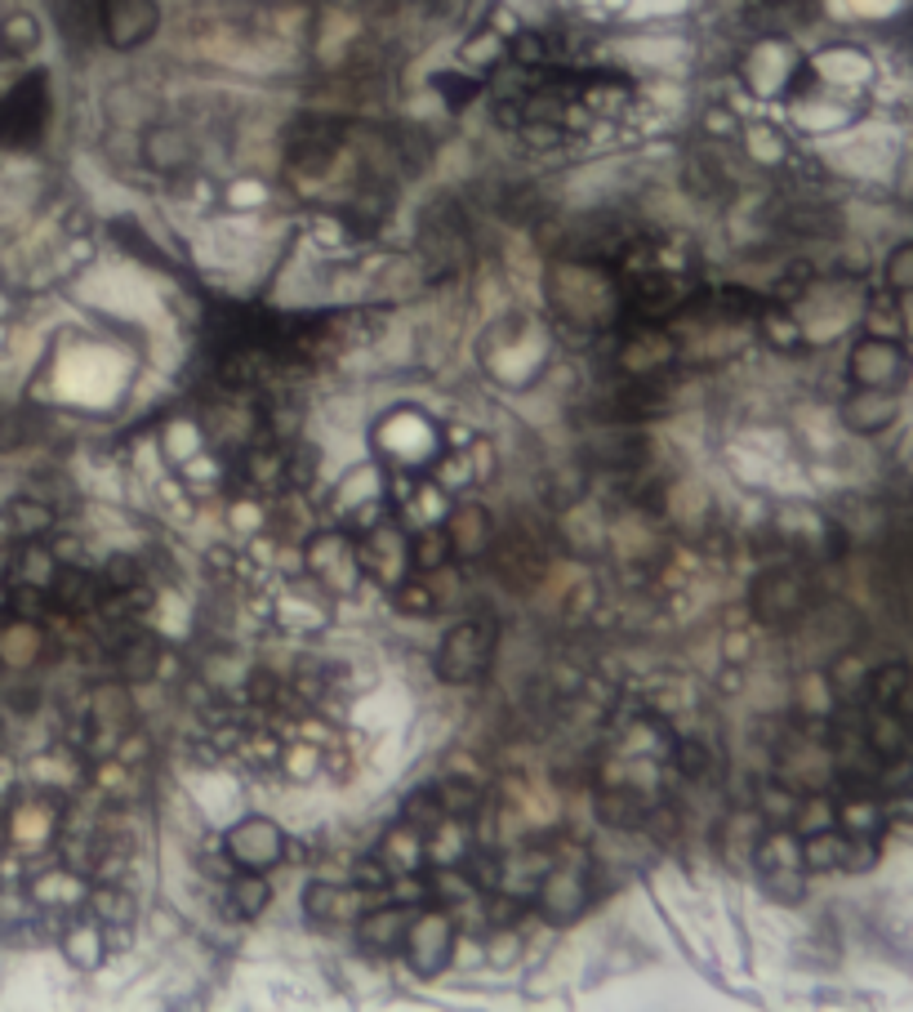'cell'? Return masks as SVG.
I'll list each match as a JSON object with an SVG mask.
<instances>
[{
    "label": "cell",
    "instance_id": "obj_1",
    "mask_svg": "<svg viewBox=\"0 0 913 1012\" xmlns=\"http://www.w3.org/2000/svg\"><path fill=\"white\" fill-rule=\"evenodd\" d=\"M491 656H495V620H486V616L460 620L437 647V679L454 683V688H469L491 669Z\"/></svg>",
    "mask_w": 913,
    "mask_h": 1012
},
{
    "label": "cell",
    "instance_id": "obj_2",
    "mask_svg": "<svg viewBox=\"0 0 913 1012\" xmlns=\"http://www.w3.org/2000/svg\"><path fill=\"white\" fill-rule=\"evenodd\" d=\"M847 375L856 388H882V393H895L904 380H909V358L895 340H878L869 334L864 344H856L851 362H847Z\"/></svg>",
    "mask_w": 913,
    "mask_h": 1012
},
{
    "label": "cell",
    "instance_id": "obj_3",
    "mask_svg": "<svg viewBox=\"0 0 913 1012\" xmlns=\"http://www.w3.org/2000/svg\"><path fill=\"white\" fill-rule=\"evenodd\" d=\"M406 955H410V963H415V972H423V977H437L445 963H450V955H454V919L445 915V910H415V919H410V933H406V946H401Z\"/></svg>",
    "mask_w": 913,
    "mask_h": 1012
},
{
    "label": "cell",
    "instance_id": "obj_4",
    "mask_svg": "<svg viewBox=\"0 0 913 1012\" xmlns=\"http://www.w3.org/2000/svg\"><path fill=\"white\" fill-rule=\"evenodd\" d=\"M807 611V580L780 567V572H762L758 585H753V616L762 625H793L797 616Z\"/></svg>",
    "mask_w": 913,
    "mask_h": 1012
},
{
    "label": "cell",
    "instance_id": "obj_5",
    "mask_svg": "<svg viewBox=\"0 0 913 1012\" xmlns=\"http://www.w3.org/2000/svg\"><path fill=\"white\" fill-rule=\"evenodd\" d=\"M223 848L241 870H268V865H277L286 856V834L268 817H246V821H237L233 830H227Z\"/></svg>",
    "mask_w": 913,
    "mask_h": 1012
},
{
    "label": "cell",
    "instance_id": "obj_6",
    "mask_svg": "<svg viewBox=\"0 0 913 1012\" xmlns=\"http://www.w3.org/2000/svg\"><path fill=\"white\" fill-rule=\"evenodd\" d=\"M535 915L548 924H570L589 910V883L580 870H548L535 887Z\"/></svg>",
    "mask_w": 913,
    "mask_h": 1012
},
{
    "label": "cell",
    "instance_id": "obj_7",
    "mask_svg": "<svg viewBox=\"0 0 913 1012\" xmlns=\"http://www.w3.org/2000/svg\"><path fill=\"white\" fill-rule=\"evenodd\" d=\"M410 919H415V906H410V902L370 910V915H362V924H357V946H362L366 955H401L406 933H410Z\"/></svg>",
    "mask_w": 913,
    "mask_h": 1012
},
{
    "label": "cell",
    "instance_id": "obj_8",
    "mask_svg": "<svg viewBox=\"0 0 913 1012\" xmlns=\"http://www.w3.org/2000/svg\"><path fill=\"white\" fill-rule=\"evenodd\" d=\"M445 535H450V557H486L491 553V544H495V522H491V513L477 504V500H469V504H454V513H450V522H445Z\"/></svg>",
    "mask_w": 913,
    "mask_h": 1012
},
{
    "label": "cell",
    "instance_id": "obj_9",
    "mask_svg": "<svg viewBox=\"0 0 913 1012\" xmlns=\"http://www.w3.org/2000/svg\"><path fill=\"white\" fill-rule=\"evenodd\" d=\"M103 28L117 50H135L157 32V6L152 0H111Z\"/></svg>",
    "mask_w": 913,
    "mask_h": 1012
},
{
    "label": "cell",
    "instance_id": "obj_10",
    "mask_svg": "<svg viewBox=\"0 0 913 1012\" xmlns=\"http://www.w3.org/2000/svg\"><path fill=\"white\" fill-rule=\"evenodd\" d=\"M491 562H495V576L508 589H526L544 572V557L535 544H526V535H504L500 544H491Z\"/></svg>",
    "mask_w": 913,
    "mask_h": 1012
},
{
    "label": "cell",
    "instance_id": "obj_11",
    "mask_svg": "<svg viewBox=\"0 0 913 1012\" xmlns=\"http://www.w3.org/2000/svg\"><path fill=\"white\" fill-rule=\"evenodd\" d=\"M308 567H312V576H316L325 589H334V572H339V567H344V572H357V548L348 544L344 531H321V535L308 540Z\"/></svg>",
    "mask_w": 913,
    "mask_h": 1012
},
{
    "label": "cell",
    "instance_id": "obj_12",
    "mask_svg": "<svg viewBox=\"0 0 913 1012\" xmlns=\"http://www.w3.org/2000/svg\"><path fill=\"white\" fill-rule=\"evenodd\" d=\"M50 526H54V509L41 504V500H32V496L10 500L6 513H0V540H23V544H32V540H41Z\"/></svg>",
    "mask_w": 913,
    "mask_h": 1012
},
{
    "label": "cell",
    "instance_id": "obj_13",
    "mask_svg": "<svg viewBox=\"0 0 913 1012\" xmlns=\"http://www.w3.org/2000/svg\"><path fill=\"white\" fill-rule=\"evenodd\" d=\"M842 419L856 428V433H878L895 419V393H882V388H856L851 402L842 406Z\"/></svg>",
    "mask_w": 913,
    "mask_h": 1012
},
{
    "label": "cell",
    "instance_id": "obj_14",
    "mask_svg": "<svg viewBox=\"0 0 913 1012\" xmlns=\"http://www.w3.org/2000/svg\"><path fill=\"white\" fill-rule=\"evenodd\" d=\"M227 902L241 919H259L272 902V883L264 878V870H241L233 883H227Z\"/></svg>",
    "mask_w": 913,
    "mask_h": 1012
},
{
    "label": "cell",
    "instance_id": "obj_15",
    "mask_svg": "<svg viewBox=\"0 0 913 1012\" xmlns=\"http://www.w3.org/2000/svg\"><path fill=\"white\" fill-rule=\"evenodd\" d=\"M143 157H148L152 170H183V166L192 161V143H187L183 130L157 126V130H148V139H143Z\"/></svg>",
    "mask_w": 913,
    "mask_h": 1012
},
{
    "label": "cell",
    "instance_id": "obj_16",
    "mask_svg": "<svg viewBox=\"0 0 913 1012\" xmlns=\"http://www.w3.org/2000/svg\"><path fill=\"white\" fill-rule=\"evenodd\" d=\"M348 906H353V892H348L344 883H308V892H303V910H308V919H316V924L344 919Z\"/></svg>",
    "mask_w": 913,
    "mask_h": 1012
},
{
    "label": "cell",
    "instance_id": "obj_17",
    "mask_svg": "<svg viewBox=\"0 0 913 1012\" xmlns=\"http://www.w3.org/2000/svg\"><path fill=\"white\" fill-rule=\"evenodd\" d=\"M406 557H410V567L423 572V576L441 572L445 562H450V535H445V526H419V535L410 540Z\"/></svg>",
    "mask_w": 913,
    "mask_h": 1012
},
{
    "label": "cell",
    "instance_id": "obj_18",
    "mask_svg": "<svg viewBox=\"0 0 913 1012\" xmlns=\"http://www.w3.org/2000/svg\"><path fill=\"white\" fill-rule=\"evenodd\" d=\"M379 856H384V865H388L393 874H410V870H419L423 856H428V852H423V834L410 830V825L401 821V825L388 834V848H384Z\"/></svg>",
    "mask_w": 913,
    "mask_h": 1012
},
{
    "label": "cell",
    "instance_id": "obj_19",
    "mask_svg": "<svg viewBox=\"0 0 913 1012\" xmlns=\"http://www.w3.org/2000/svg\"><path fill=\"white\" fill-rule=\"evenodd\" d=\"M864 692H869V701H873V705H887V710H895V701L909 692V664H904V660L878 664V669L869 673Z\"/></svg>",
    "mask_w": 913,
    "mask_h": 1012
},
{
    "label": "cell",
    "instance_id": "obj_20",
    "mask_svg": "<svg viewBox=\"0 0 913 1012\" xmlns=\"http://www.w3.org/2000/svg\"><path fill=\"white\" fill-rule=\"evenodd\" d=\"M598 817L615 830H633V825H646V808L633 790H602L598 799Z\"/></svg>",
    "mask_w": 913,
    "mask_h": 1012
},
{
    "label": "cell",
    "instance_id": "obj_21",
    "mask_svg": "<svg viewBox=\"0 0 913 1012\" xmlns=\"http://www.w3.org/2000/svg\"><path fill=\"white\" fill-rule=\"evenodd\" d=\"M504 54H508V41H504L495 28H486V32H477V36H469V41L460 45V67L486 72V67H495Z\"/></svg>",
    "mask_w": 913,
    "mask_h": 1012
},
{
    "label": "cell",
    "instance_id": "obj_22",
    "mask_svg": "<svg viewBox=\"0 0 913 1012\" xmlns=\"http://www.w3.org/2000/svg\"><path fill=\"white\" fill-rule=\"evenodd\" d=\"M393 607H397L401 616H432V611H437V589H432V580H423V572L397 580Z\"/></svg>",
    "mask_w": 913,
    "mask_h": 1012
},
{
    "label": "cell",
    "instance_id": "obj_23",
    "mask_svg": "<svg viewBox=\"0 0 913 1012\" xmlns=\"http://www.w3.org/2000/svg\"><path fill=\"white\" fill-rule=\"evenodd\" d=\"M445 817H450V812H445V803H441V795H437V790H419V795H410V799H406V812H401V821H406L410 830H419L423 839H428V834H437Z\"/></svg>",
    "mask_w": 913,
    "mask_h": 1012
},
{
    "label": "cell",
    "instance_id": "obj_24",
    "mask_svg": "<svg viewBox=\"0 0 913 1012\" xmlns=\"http://www.w3.org/2000/svg\"><path fill=\"white\" fill-rule=\"evenodd\" d=\"M63 950L72 955V963L94 968V963L103 959V933H98V919H76V924L63 933Z\"/></svg>",
    "mask_w": 913,
    "mask_h": 1012
},
{
    "label": "cell",
    "instance_id": "obj_25",
    "mask_svg": "<svg viewBox=\"0 0 913 1012\" xmlns=\"http://www.w3.org/2000/svg\"><path fill=\"white\" fill-rule=\"evenodd\" d=\"M89 910L98 924H130L135 919V896L117 883H107V887H94L89 892Z\"/></svg>",
    "mask_w": 913,
    "mask_h": 1012
},
{
    "label": "cell",
    "instance_id": "obj_26",
    "mask_svg": "<svg viewBox=\"0 0 913 1012\" xmlns=\"http://www.w3.org/2000/svg\"><path fill=\"white\" fill-rule=\"evenodd\" d=\"M464 878H469L477 892L504 887V856L491 852V848H469V852H464Z\"/></svg>",
    "mask_w": 913,
    "mask_h": 1012
},
{
    "label": "cell",
    "instance_id": "obj_27",
    "mask_svg": "<svg viewBox=\"0 0 913 1012\" xmlns=\"http://www.w3.org/2000/svg\"><path fill=\"white\" fill-rule=\"evenodd\" d=\"M41 45V23L32 14H10L0 23V54H32Z\"/></svg>",
    "mask_w": 913,
    "mask_h": 1012
},
{
    "label": "cell",
    "instance_id": "obj_28",
    "mask_svg": "<svg viewBox=\"0 0 913 1012\" xmlns=\"http://www.w3.org/2000/svg\"><path fill=\"white\" fill-rule=\"evenodd\" d=\"M143 580V567H139V562L130 557V553H117V557H107L103 562V589L107 594H126V589H135Z\"/></svg>",
    "mask_w": 913,
    "mask_h": 1012
},
{
    "label": "cell",
    "instance_id": "obj_29",
    "mask_svg": "<svg viewBox=\"0 0 913 1012\" xmlns=\"http://www.w3.org/2000/svg\"><path fill=\"white\" fill-rule=\"evenodd\" d=\"M758 326H762V340L775 344V349H784V353L803 344V326H797L788 312H775V308H771V312H762Z\"/></svg>",
    "mask_w": 913,
    "mask_h": 1012
},
{
    "label": "cell",
    "instance_id": "obj_30",
    "mask_svg": "<svg viewBox=\"0 0 913 1012\" xmlns=\"http://www.w3.org/2000/svg\"><path fill=\"white\" fill-rule=\"evenodd\" d=\"M393 878H397V874L384 865L379 852H375V856H362V861L353 865V887H357V892H384V896H388V892H393Z\"/></svg>",
    "mask_w": 913,
    "mask_h": 1012
},
{
    "label": "cell",
    "instance_id": "obj_31",
    "mask_svg": "<svg viewBox=\"0 0 913 1012\" xmlns=\"http://www.w3.org/2000/svg\"><path fill=\"white\" fill-rule=\"evenodd\" d=\"M838 821H842V834H869V839H873V830L882 825V817H878V808H873V803H864V799H856V803H847Z\"/></svg>",
    "mask_w": 913,
    "mask_h": 1012
},
{
    "label": "cell",
    "instance_id": "obj_32",
    "mask_svg": "<svg viewBox=\"0 0 913 1012\" xmlns=\"http://www.w3.org/2000/svg\"><path fill=\"white\" fill-rule=\"evenodd\" d=\"M673 758H677V771H681V776H705V771H709V749H705V741H677Z\"/></svg>",
    "mask_w": 913,
    "mask_h": 1012
},
{
    "label": "cell",
    "instance_id": "obj_33",
    "mask_svg": "<svg viewBox=\"0 0 913 1012\" xmlns=\"http://www.w3.org/2000/svg\"><path fill=\"white\" fill-rule=\"evenodd\" d=\"M869 330L878 334V340H891V334H900V312H891L887 299H873L869 303Z\"/></svg>",
    "mask_w": 913,
    "mask_h": 1012
},
{
    "label": "cell",
    "instance_id": "obj_34",
    "mask_svg": "<svg viewBox=\"0 0 913 1012\" xmlns=\"http://www.w3.org/2000/svg\"><path fill=\"white\" fill-rule=\"evenodd\" d=\"M887 281H891L895 290H913V246H900V251L891 255V264H887Z\"/></svg>",
    "mask_w": 913,
    "mask_h": 1012
},
{
    "label": "cell",
    "instance_id": "obj_35",
    "mask_svg": "<svg viewBox=\"0 0 913 1012\" xmlns=\"http://www.w3.org/2000/svg\"><path fill=\"white\" fill-rule=\"evenodd\" d=\"M513 58H517V63H539V58H544V41H539L535 32H517V36H513Z\"/></svg>",
    "mask_w": 913,
    "mask_h": 1012
},
{
    "label": "cell",
    "instance_id": "obj_36",
    "mask_svg": "<svg viewBox=\"0 0 913 1012\" xmlns=\"http://www.w3.org/2000/svg\"><path fill=\"white\" fill-rule=\"evenodd\" d=\"M491 28H495L504 41H513V36L522 32V23H517V14H513L508 6H495V10H491Z\"/></svg>",
    "mask_w": 913,
    "mask_h": 1012
},
{
    "label": "cell",
    "instance_id": "obj_37",
    "mask_svg": "<svg viewBox=\"0 0 913 1012\" xmlns=\"http://www.w3.org/2000/svg\"><path fill=\"white\" fill-rule=\"evenodd\" d=\"M749 152H753L758 161L780 157V148H771V130H753V135H749Z\"/></svg>",
    "mask_w": 913,
    "mask_h": 1012
},
{
    "label": "cell",
    "instance_id": "obj_38",
    "mask_svg": "<svg viewBox=\"0 0 913 1012\" xmlns=\"http://www.w3.org/2000/svg\"><path fill=\"white\" fill-rule=\"evenodd\" d=\"M705 126L722 135V130H731V117H727V111H722V107H713V111H709V117H705Z\"/></svg>",
    "mask_w": 913,
    "mask_h": 1012
}]
</instances>
